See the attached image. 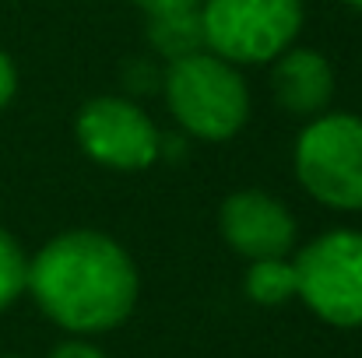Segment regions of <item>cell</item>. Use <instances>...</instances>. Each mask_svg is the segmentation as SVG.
Instances as JSON below:
<instances>
[{
    "mask_svg": "<svg viewBox=\"0 0 362 358\" xmlns=\"http://www.w3.org/2000/svg\"><path fill=\"white\" fill-rule=\"evenodd\" d=\"M222 236L246 260L285 256L296 246V222L285 204L264 190H236L222 204Z\"/></svg>",
    "mask_w": 362,
    "mask_h": 358,
    "instance_id": "cell-7",
    "label": "cell"
},
{
    "mask_svg": "<svg viewBox=\"0 0 362 358\" xmlns=\"http://www.w3.org/2000/svg\"><path fill=\"white\" fill-rule=\"evenodd\" d=\"M296 295L334 327H362V232H327L296 256Z\"/></svg>",
    "mask_w": 362,
    "mask_h": 358,
    "instance_id": "cell-5",
    "label": "cell"
},
{
    "mask_svg": "<svg viewBox=\"0 0 362 358\" xmlns=\"http://www.w3.org/2000/svg\"><path fill=\"white\" fill-rule=\"evenodd\" d=\"M14 92H18V71H14L11 56L0 49V109L14 99Z\"/></svg>",
    "mask_w": 362,
    "mask_h": 358,
    "instance_id": "cell-13",
    "label": "cell"
},
{
    "mask_svg": "<svg viewBox=\"0 0 362 358\" xmlns=\"http://www.w3.org/2000/svg\"><path fill=\"white\" fill-rule=\"evenodd\" d=\"M349 4H352V7H356V11H362V0H349Z\"/></svg>",
    "mask_w": 362,
    "mask_h": 358,
    "instance_id": "cell-15",
    "label": "cell"
},
{
    "mask_svg": "<svg viewBox=\"0 0 362 358\" xmlns=\"http://www.w3.org/2000/svg\"><path fill=\"white\" fill-rule=\"evenodd\" d=\"M148 18H162V14H183V11H197L201 0H134Z\"/></svg>",
    "mask_w": 362,
    "mask_h": 358,
    "instance_id": "cell-12",
    "label": "cell"
},
{
    "mask_svg": "<svg viewBox=\"0 0 362 358\" xmlns=\"http://www.w3.org/2000/svg\"><path fill=\"white\" fill-rule=\"evenodd\" d=\"M148 42L158 56L183 60L194 53H204V28H201V7L197 11H183V14H162L148 21Z\"/></svg>",
    "mask_w": 362,
    "mask_h": 358,
    "instance_id": "cell-9",
    "label": "cell"
},
{
    "mask_svg": "<svg viewBox=\"0 0 362 358\" xmlns=\"http://www.w3.org/2000/svg\"><path fill=\"white\" fill-rule=\"evenodd\" d=\"M39 309L71 334L120 327L137 302V270L120 242L78 229L49 239L25 270Z\"/></svg>",
    "mask_w": 362,
    "mask_h": 358,
    "instance_id": "cell-1",
    "label": "cell"
},
{
    "mask_svg": "<svg viewBox=\"0 0 362 358\" xmlns=\"http://www.w3.org/2000/svg\"><path fill=\"white\" fill-rule=\"evenodd\" d=\"M296 176L310 197L334 211H362V119L317 117L296 141Z\"/></svg>",
    "mask_w": 362,
    "mask_h": 358,
    "instance_id": "cell-4",
    "label": "cell"
},
{
    "mask_svg": "<svg viewBox=\"0 0 362 358\" xmlns=\"http://www.w3.org/2000/svg\"><path fill=\"white\" fill-rule=\"evenodd\" d=\"M49 358H106V355L95 345H88V341H64V345L53 348Z\"/></svg>",
    "mask_w": 362,
    "mask_h": 358,
    "instance_id": "cell-14",
    "label": "cell"
},
{
    "mask_svg": "<svg viewBox=\"0 0 362 358\" xmlns=\"http://www.w3.org/2000/svg\"><path fill=\"white\" fill-rule=\"evenodd\" d=\"M303 25L299 0H201L208 53L229 64H267L281 56Z\"/></svg>",
    "mask_w": 362,
    "mask_h": 358,
    "instance_id": "cell-3",
    "label": "cell"
},
{
    "mask_svg": "<svg viewBox=\"0 0 362 358\" xmlns=\"http://www.w3.org/2000/svg\"><path fill=\"white\" fill-rule=\"evenodd\" d=\"M74 130H78V141L92 162H99L106 169H120V172L148 169L162 151L155 123L134 102L113 99V95L92 99L78 113Z\"/></svg>",
    "mask_w": 362,
    "mask_h": 358,
    "instance_id": "cell-6",
    "label": "cell"
},
{
    "mask_svg": "<svg viewBox=\"0 0 362 358\" xmlns=\"http://www.w3.org/2000/svg\"><path fill=\"white\" fill-rule=\"evenodd\" d=\"M274 95L296 117L320 113L334 95V71L317 49H285L274 64Z\"/></svg>",
    "mask_w": 362,
    "mask_h": 358,
    "instance_id": "cell-8",
    "label": "cell"
},
{
    "mask_svg": "<svg viewBox=\"0 0 362 358\" xmlns=\"http://www.w3.org/2000/svg\"><path fill=\"white\" fill-rule=\"evenodd\" d=\"M246 295L257 306H281L296 295L299 281H296V263H288L285 256H271V260H250L246 270Z\"/></svg>",
    "mask_w": 362,
    "mask_h": 358,
    "instance_id": "cell-10",
    "label": "cell"
},
{
    "mask_svg": "<svg viewBox=\"0 0 362 358\" xmlns=\"http://www.w3.org/2000/svg\"><path fill=\"white\" fill-rule=\"evenodd\" d=\"M25 270L28 260L11 232L0 229V309H7L21 292H25Z\"/></svg>",
    "mask_w": 362,
    "mask_h": 358,
    "instance_id": "cell-11",
    "label": "cell"
},
{
    "mask_svg": "<svg viewBox=\"0 0 362 358\" xmlns=\"http://www.w3.org/2000/svg\"><path fill=\"white\" fill-rule=\"evenodd\" d=\"M165 99L180 126L201 141H229L250 113V95L236 67L208 49L169 64Z\"/></svg>",
    "mask_w": 362,
    "mask_h": 358,
    "instance_id": "cell-2",
    "label": "cell"
}]
</instances>
